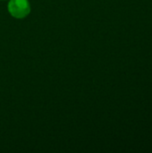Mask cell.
Masks as SVG:
<instances>
[{
	"instance_id": "6da1fadb",
	"label": "cell",
	"mask_w": 152,
	"mask_h": 153,
	"mask_svg": "<svg viewBox=\"0 0 152 153\" xmlns=\"http://www.w3.org/2000/svg\"><path fill=\"white\" fill-rule=\"evenodd\" d=\"M8 10L13 17L24 18L30 13V6L27 0H11Z\"/></svg>"
}]
</instances>
